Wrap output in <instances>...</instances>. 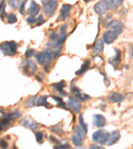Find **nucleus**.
<instances>
[{
	"mask_svg": "<svg viewBox=\"0 0 133 149\" xmlns=\"http://www.w3.org/2000/svg\"><path fill=\"white\" fill-rule=\"evenodd\" d=\"M18 117L19 113L15 110L2 117V118L0 119V133L7 130L11 126L12 121L18 119Z\"/></svg>",
	"mask_w": 133,
	"mask_h": 149,
	"instance_id": "1",
	"label": "nucleus"
},
{
	"mask_svg": "<svg viewBox=\"0 0 133 149\" xmlns=\"http://www.w3.org/2000/svg\"><path fill=\"white\" fill-rule=\"evenodd\" d=\"M0 50L6 56H14L18 52V45L15 41H6L0 44Z\"/></svg>",
	"mask_w": 133,
	"mask_h": 149,
	"instance_id": "2",
	"label": "nucleus"
},
{
	"mask_svg": "<svg viewBox=\"0 0 133 149\" xmlns=\"http://www.w3.org/2000/svg\"><path fill=\"white\" fill-rule=\"evenodd\" d=\"M53 54L54 51L53 50L47 49L45 51L36 54L35 58L37 61L42 65H49L50 62L53 59Z\"/></svg>",
	"mask_w": 133,
	"mask_h": 149,
	"instance_id": "3",
	"label": "nucleus"
},
{
	"mask_svg": "<svg viewBox=\"0 0 133 149\" xmlns=\"http://www.w3.org/2000/svg\"><path fill=\"white\" fill-rule=\"evenodd\" d=\"M20 69L24 75L31 76L37 71V66L31 60H25L21 63Z\"/></svg>",
	"mask_w": 133,
	"mask_h": 149,
	"instance_id": "4",
	"label": "nucleus"
},
{
	"mask_svg": "<svg viewBox=\"0 0 133 149\" xmlns=\"http://www.w3.org/2000/svg\"><path fill=\"white\" fill-rule=\"evenodd\" d=\"M108 133L105 130H98L93 134V140L101 145H104L107 140Z\"/></svg>",
	"mask_w": 133,
	"mask_h": 149,
	"instance_id": "5",
	"label": "nucleus"
},
{
	"mask_svg": "<svg viewBox=\"0 0 133 149\" xmlns=\"http://www.w3.org/2000/svg\"><path fill=\"white\" fill-rule=\"evenodd\" d=\"M20 124L23 127L30 129L31 131H35L36 129H38L37 123L30 116H27L25 118H23L21 121Z\"/></svg>",
	"mask_w": 133,
	"mask_h": 149,
	"instance_id": "6",
	"label": "nucleus"
},
{
	"mask_svg": "<svg viewBox=\"0 0 133 149\" xmlns=\"http://www.w3.org/2000/svg\"><path fill=\"white\" fill-rule=\"evenodd\" d=\"M58 7V2L57 0H50V1L45 4L44 12L47 16H51L54 14Z\"/></svg>",
	"mask_w": 133,
	"mask_h": 149,
	"instance_id": "7",
	"label": "nucleus"
},
{
	"mask_svg": "<svg viewBox=\"0 0 133 149\" xmlns=\"http://www.w3.org/2000/svg\"><path fill=\"white\" fill-rule=\"evenodd\" d=\"M110 29V31L114 32L117 36L121 34L122 32L124 29V25L123 24L119 21L114 20L108 24V27Z\"/></svg>",
	"mask_w": 133,
	"mask_h": 149,
	"instance_id": "8",
	"label": "nucleus"
},
{
	"mask_svg": "<svg viewBox=\"0 0 133 149\" xmlns=\"http://www.w3.org/2000/svg\"><path fill=\"white\" fill-rule=\"evenodd\" d=\"M108 9V6L105 0H101V1H99L97 3L95 4V7H94V9H95L96 13L100 15L105 13L107 11Z\"/></svg>",
	"mask_w": 133,
	"mask_h": 149,
	"instance_id": "9",
	"label": "nucleus"
},
{
	"mask_svg": "<svg viewBox=\"0 0 133 149\" xmlns=\"http://www.w3.org/2000/svg\"><path fill=\"white\" fill-rule=\"evenodd\" d=\"M120 138V134L118 131H113L111 133H108L107 140H106V145L111 146L118 141Z\"/></svg>",
	"mask_w": 133,
	"mask_h": 149,
	"instance_id": "10",
	"label": "nucleus"
},
{
	"mask_svg": "<svg viewBox=\"0 0 133 149\" xmlns=\"http://www.w3.org/2000/svg\"><path fill=\"white\" fill-rule=\"evenodd\" d=\"M67 107L71 109L74 112H79L81 109V103L75 97H70L67 102Z\"/></svg>",
	"mask_w": 133,
	"mask_h": 149,
	"instance_id": "11",
	"label": "nucleus"
},
{
	"mask_svg": "<svg viewBox=\"0 0 133 149\" xmlns=\"http://www.w3.org/2000/svg\"><path fill=\"white\" fill-rule=\"evenodd\" d=\"M106 119L101 114H95L93 115V125L96 127H102L105 125Z\"/></svg>",
	"mask_w": 133,
	"mask_h": 149,
	"instance_id": "12",
	"label": "nucleus"
},
{
	"mask_svg": "<svg viewBox=\"0 0 133 149\" xmlns=\"http://www.w3.org/2000/svg\"><path fill=\"white\" fill-rule=\"evenodd\" d=\"M103 37L104 42L106 44H111L117 39V35L114 32H113L112 31L109 30L104 33Z\"/></svg>",
	"mask_w": 133,
	"mask_h": 149,
	"instance_id": "13",
	"label": "nucleus"
},
{
	"mask_svg": "<svg viewBox=\"0 0 133 149\" xmlns=\"http://www.w3.org/2000/svg\"><path fill=\"white\" fill-rule=\"evenodd\" d=\"M72 8V6L69 4H63L62 6V8L60 11L59 17L61 20H65L67 18H68L69 15L70 11Z\"/></svg>",
	"mask_w": 133,
	"mask_h": 149,
	"instance_id": "14",
	"label": "nucleus"
},
{
	"mask_svg": "<svg viewBox=\"0 0 133 149\" xmlns=\"http://www.w3.org/2000/svg\"><path fill=\"white\" fill-rule=\"evenodd\" d=\"M71 92L77 96V98H78L79 100L83 101V102L89 99V96L88 95L85 94V93H81V92H80L79 89L78 88H77L76 86H75L74 85H72V88H71Z\"/></svg>",
	"mask_w": 133,
	"mask_h": 149,
	"instance_id": "15",
	"label": "nucleus"
},
{
	"mask_svg": "<svg viewBox=\"0 0 133 149\" xmlns=\"http://www.w3.org/2000/svg\"><path fill=\"white\" fill-rule=\"evenodd\" d=\"M40 6H39V4L36 3L35 1L31 0L30 6L28 9V13L32 16L37 15L39 13V12L40 11Z\"/></svg>",
	"mask_w": 133,
	"mask_h": 149,
	"instance_id": "16",
	"label": "nucleus"
},
{
	"mask_svg": "<svg viewBox=\"0 0 133 149\" xmlns=\"http://www.w3.org/2000/svg\"><path fill=\"white\" fill-rule=\"evenodd\" d=\"M47 95H43L40 96L39 97L36 99V105H37V106H42V105H43V106L47 108H52L53 105L47 102Z\"/></svg>",
	"mask_w": 133,
	"mask_h": 149,
	"instance_id": "17",
	"label": "nucleus"
},
{
	"mask_svg": "<svg viewBox=\"0 0 133 149\" xmlns=\"http://www.w3.org/2000/svg\"><path fill=\"white\" fill-rule=\"evenodd\" d=\"M115 50L116 52L115 56L113 58H111L110 60H108V62H109L111 65L114 66V68H117V66L120 62V60H121V54H120V51L119 50L115 49Z\"/></svg>",
	"mask_w": 133,
	"mask_h": 149,
	"instance_id": "18",
	"label": "nucleus"
},
{
	"mask_svg": "<svg viewBox=\"0 0 133 149\" xmlns=\"http://www.w3.org/2000/svg\"><path fill=\"white\" fill-rule=\"evenodd\" d=\"M52 86L55 88V90L57 91L58 92H59L61 94H62L63 96H65L67 95V93L63 91L64 88L66 87V83L63 80H61L59 82L55 83L52 84Z\"/></svg>",
	"mask_w": 133,
	"mask_h": 149,
	"instance_id": "19",
	"label": "nucleus"
},
{
	"mask_svg": "<svg viewBox=\"0 0 133 149\" xmlns=\"http://www.w3.org/2000/svg\"><path fill=\"white\" fill-rule=\"evenodd\" d=\"M124 99L123 96L118 93H112L108 96V100L112 103H118L122 102Z\"/></svg>",
	"mask_w": 133,
	"mask_h": 149,
	"instance_id": "20",
	"label": "nucleus"
},
{
	"mask_svg": "<svg viewBox=\"0 0 133 149\" xmlns=\"http://www.w3.org/2000/svg\"><path fill=\"white\" fill-rule=\"evenodd\" d=\"M89 66H90V61H88V60H86V61H84V62H83V64H82L81 68H80L79 70H77L75 74L77 75H81V74H83L84 72H85L87 70Z\"/></svg>",
	"mask_w": 133,
	"mask_h": 149,
	"instance_id": "21",
	"label": "nucleus"
},
{
	"mask_svg": "<svg viewBox=\"0 0 133 149\" xmlns=\"http://www.w3.org/2000/svg\"><path fill=\"white\" fill-rule=\"evenodd\" d=\"M124 0H106L108 6L112 9H117L122 3Z\"/></svg>",
	"mask_w": 133,
	"mask_h": 149,
	"instance_id": "22",
	"label": "nucleus"
},
{
	"mask_svg": "<svg viewBox=\"0 0 133 149\" xmlns=\"http://www.w3.org/2000/svg\"><path fill=\"white\" fill-rule=\"evenodd\" d=\"M36 99H37V96H31L27 99L25 102V107L30 108L36 105Z\"/></svg>",
	"mask_w": 133,
	"mask_h": 149,
	"instance_id": "23",
	"label": "nucleus"
},
{
	"mask_svg": "<svg viewBox=\"0 0 133 149\" xmlns=\"http://www.w3.org/2000/svg\"><path fill=\"white\" fill-rule=\"evenodd\" d=\"M51 97L57 103L58 107H61V108H63V109H67V107H66V104H65L61 97L56 95H51Z\"/></svg>",
	"mask_w": 133,
	"mask_h": 149,
	"instance_id": "24",
	"label": "nucleus"
},
{
	"mask_svg": "<svg viewBox=\"0 0 133 149\" xmlns=\"http://www.w3.org/2000/svg\"><path fill=\"white\" fill-rule=\"evenodd\" d=\"M104 48L103 42L101 40H98L96 42L95 47H94V52L95 54H98L99 52H102Z\"/></svg>",
	"mask_w": 133,
	"mask_h": 149,
	"instance_id": "25",
	"label": "nucleus"
},
{
	"mask_svg": "<svg viewBox=\"0 0 133 149\" xmlns=\"http://www.w3.org/2000/svg\"><path fill=\"white\" fill-rule=\"evenodd\" d=\"M75 134L77 136H79L81 140L83 141L84 139H85L86 133L81 128V127L77 126L75 127Z\"/></svg>",
	"mask_w": 133,
	"mask_h": 149,
	"instance_id": "26",
	"label": "nucleus"
},
{
	"mask_svg": "<svg viewBox=\"0 0 133 149\" xmlns=\"http://www.w3.org/2000/svg\"><path fill=\"white\" fill-rule=\"evenodd\" d=\"M71 140L73 145L76 146H81L83 145V140H81L79 136H77L75 134L71 136Z\"/></svg>",
	"mask_w": 133,
	"mask_h": 149,
	"instance_id": "27",
	"label": "nucleus"
},
{
	"mask_svg": "<svg viewBox=\"0 0 133 149\" xmlns=\"http://www.w3.org/2000/svg\"><path fill=\"white\" fill-rule=\"evenodd\" d=\"M61 125V123H59V124H57V125L52 126L50 128V130L52 132H53L54 133H56L58 134H61L63 131V129H62Z\"/></svg>",
	"mask_w": 133,
	"mask_h": 149,
	"instance_id": "28",
	"label": "nucleus"
},
{
	"mask_svg": "<svg viewBox=\"0 0 133 149\" xmlns=\"http://www.w3.org/2000/svg\"><path fill=\"white\" fill-rule=\"evenodd\" d=\"M79 125L80 126H81V128L83 129V130L85 132L87 133V131H88V127H87V125L85 123L84 121V119H83V115L81 114L79 115Z\"/></svg>",
	"mask_w": 133,
	"mask_h": 149,
	"instance_id": "29",
	"label": "nucleus"
},
{
	"mask_svg": "<svg viewBox=\"0 0 133 149\" xmlns=\"http://www.w3.org/2000/svg\"><path fill=\"white\" fill-rule=\"evenodd\" d=\"M21 0H9V5L11 8L14 9H16L20 7Z\"/></svg>",
	"mask_w": 133,
	"mask_h": 149,
	"instance_id": "30",
	"label": "nucleus"
},
{
	"mask_svg": "<svg viewBox=\"0 0 133 149\" xmlns=\"http://www.w3.org/2000/svg\"><path fill=\"white\" fill-rule=\"evenodd\" d=\"M18 21V19L17 17L13 13H9L8 15V22L9 24H13L15 23Z\"/></svg>",
	"mask_w": 133,
	"mask_h": 149,
	"instance_id": "31",
	"label": "nucleus"
},
{
	"mask_svg": "<svg viewBox=\"0 0 133 149\" xmlns=\"http://www.w3.org/2000/svg\"><path fill=\"white\" fill-rule=\"evenodd\" d=\"M35 137L37 143H42L43 140V134L42 132H37L35 133Z\"/></svg>",
	"mask_w": 133,
	"mask_h": 149,
	"instance_id": "32",
	"label": "nucleus"
},
{
	"mask_svg": "<svg viewBox=\"0 0 133 149\" xmlns=\"http://www.w3.org/2000/svg\"><path fill=\"white\" fill-rule=\"evenodd\" d=\"M35 53V50L32 49H29L25 53V56L26 58H30L33 56Z\"/></svg>",
	"mask_w": 133,
	"mask_h": 149,
	"instance_id": "33",
	"label": "nucleus"
},
{
	"mask_svg": "<svg viewBox=\"0 0 133 149\" xmlns=\"http://www.w3.org/2000/svg\"><path fill=\"white\" fill-rule=\"evenodd\" d=\"M44 21H45V20L42 17V15H40L37 19H36V23H37V26L42 25V24L44 23Z\"/></svg>",
	"mask_w": 133,
	"mask_h": 149,
	"instance_id": "34",
	"label": "nucleus"
},
{
	"mask_svg": "<svg viewBox=\"0 0 133 149\" xmlns=\"http://www.w3.org/2000/svg\"><path fill=\"white\" fill-rule=\"evenodd\" d=\"M8 143H7V142L4 139H0V148H8Z\"/></svg>",
	"mask_w": 133,
	"mask_h": 149,
	"instance_id": "35",
	"label": "nucleus"
},
{
	"mask_svg": "<svg viewBox=\"0 0 133 149\" xmlns=\"http://www.w3.org/2000/svg\"><path fill=\"white\" fill-rule=\"evenodd\" d=\"M36 22V19L34 17V16L31 15L30 17L27 19V23L29 24H33Z\"/></svg>",
	"mask_w": 133,
	"mask_h": 149,
	"instance_id": "36",
	"label": "nucleus"
},
{
	"mask_svg": "<svg viewBox=\"0 0 133 149\" xmlns=\"http://www.w3.org/2000/svg\"><path fill=\"white\" fill-rule=\"evenodd\" d=\"M25 3H26V1L23 2L22 4H21L20 7H19V12H20V13L22 14V15H23L24 14V10H25Z\"/></svg>",
	"mask_w": 133,
	"mask_h": 149,
	"instance_id": "37",
	"label": "nucleus"
},
{
	"mask_svg": "<svg viewBox=\"0 0 133 149\" xmlns=\"http://www.w3.org/2000/svg\"><path fill=\"white\" fill-rule=\"evenodd\" d=\"M57 33H55V31H53V32H51V33L50 34L49 38H50V39H51V41H54V40L57 38Z\"/></svg>",
	"mask_w": 133,
	"mask_h": 149,
	"instance_id": "38",
	"label": "nucleus"
},
{
	"mask_svg": "<svg viewBox=\"0 0 133 149\" xmlns=\"http://www.w3.org/2000/svg\"><path fill=\"white\" fill-rule=\"evenodd\" d=\"M55 148H69L70 146L68 145V144H65V145H57L54 146Z\"/></svg>",
	"mask_w": 133,
	"mask_h": 149,
	"instance_id": "39",
	"label": "nucleus"
},
{
	"mask_svg": "<svg viewBox=\"0 0 133 149\" xmlns=\"http://www.w3.org/2000/svg\"><path fill=\"white\" fill-rule=\"evenodd\" d=\"M4 8H6V6H5V1H2L0 3V12H1Z\"/></svg>",
	"mask_w": 133,
	"mask_h": 149,
	"instance_id": "40",
	"label": "nucleus"
},
{
	"mask_svg": "<svg viewBox=\"0 0 133 149\" xmlns=\"http://www.w3.org/2000/svg\"><path fill=\"white\" fill-rule=\"evenodd\" d=\"M49 139H50V141H51L52 142H54V143H57V144H59V141H57V139L54 137V136H50Z\"/></svg>",
	"mask_w": 133,
	"mask_h": 149,
	"instance_id": "41",
	"label": "nucleus"
},
{
	"mask_svg": "<svg viewBox=\"0 0 133 149\" xmlns=\"http://www.w3.org/2000/svg\"><path fill=\"white\" fill-rule=\"evenodd\" d=\"M67 29V27L65 25H63L60 28V30H61V32L62 33H65V31H66Z\"/></svg>",
	"mask_w": 133,
	"mask_h": 149,
	"instance_id": "42",
	"label": "nucleus"
},
{
	"mask_svg": "<svg viewBox=\"0 0 133 149\" xmlns=\"http://www.w3.org/2000/svg\"><path fill=\"white\" fill-rule=\"evenodd\" d=\"M89 148H96V149H97V148H103L101 147V146H96L95 145H92L89 146Z\"/></svg>",
	"mask_w": 133,
	"mask_h": 149,
	"instance_id": "43",
	"label": "nucleus"
},
{
	"mask_svg": "<svg viewBox=\"0 0 133 149\" xmlns=\"http://www.w3.org/2000/svg\"><path fill=\"white\" fill-rule=\"evenodd\" d=\"M37 80H38L39 81H42V79H43L42 74H39V76L37 77Z\"/></svg>",
	"mask_w": 133,
	"mask_h": 149,
	"instance_id": "44",
	"label": "nucleus"
},
{
	"mask_svg": "<svg viewBox=\"0 0 133 149\" xmlns=\"http://www.w3.org/2000/svg\"><path fill=\"white\" fill-rule=\"evenodd\" d=\"M49 1H50V0H42V2L43 3L46 4L47 3H48V2H49Z\"/></svg>",
	"mask_w": 133,
	"mask_h": 149,
	"instance_id": "45",
	"label": "nucleus"
},
{
	"mask_svg": "<svg viewBox=\"0 0 133 149\" xmlns=\"http://www.w3.org/2000/svg\"><path fill=\"white\" fill-rule=\"evenodd\" d=\"M2 114H3V111H1V110H0V117H1V115H2Z\"/></svg>",
	"mask_w": 133,
	"mask_h": 149,
	"instance_id": "46",
	"label": "nucleus"
},
{
	"mask_svg": "<svg viewBox=\"0 0 133 149\" xmlns=\"http://www.w3.org/2000/svg\"><path fill=\"white\" fill-rule=\"evenodd\" d=\"M83 1H84V2H86V3H87V2H89V1H90V0H83Z\"/></svg>",
	"mask_w": 133,
	"mask_h": 149,
	"instance_id": "47",
	"label": "nucleus"
}]
</instances>
